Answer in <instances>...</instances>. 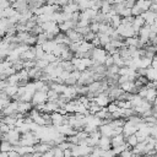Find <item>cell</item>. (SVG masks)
Returning <instances> with one entry per match:
<instances>
[{
	"label": "cell",
	"instance_id": "6da1fadb",
	"mask_svg": "<svg viewBox=\"0 0 157 157\" xmlns=\"http://www.w3.org/2000/svg\"><path fill=\"white\" fill-rule=\"evenodd\" d=\"M107 58V52L103 48H93L91 52V59L96 65H104Z\"/></svg>",
	"mask_w": 157,
	"mask_h": 157
},
{
	"label": "cell",
	"instance_id": "7a4b0ae2",
	"mask_svg": "<svg viewBox=\"0 0 157 157\" xmlns=\"http://www.w3.org/2000/svg\"><path fill=\"white\" fill-rule=\"evenodd\" d=\"M40 141L36 137L34 132L29 131V132H26V134H22L21 137H20V142H18V146H34L37 144H39Z\"/></svg>",
	"mask_w": 157,
	"mask_h": 157
},
{
	"label": "cell",
	"instance_id": "3957f363",
	"mask_svg": "<svg viewBox=\"0 0 157 157\" xmlns=\"http://www.w3.org/2000/svg\"><path fill=\"white\" fill-rule=\"evenodd\" d=\"M20 137H21V134L18 132V130H17L16 128H13V129H11L7 134L2 135L1 140H6V141H9L12 146H17L18 142H20Z\"/></svg>",
	"mask_w": 157,
	"mask_h": 157
},
{
	"label": "cell",
	"instance_id": "277c9868",
	"mask_svg": "<svg viewBox=\"0 0 157 157\" xmlns=\"http://www.w3.org/2000/svg\"><path fill=\"white\" fill-rule=\"evenodd\" d=\"M117 33L123 38V39H126V38H131V37H135V32L132 29V26L131 25H120L117 29Z\"/></svg>",
	"mask_w": 157,
	"mask_h": 157
},
{
	"label": "cell",
	"instance_id": "5b68a950",
	"mask_svg": "<svg viewBox=\"0 0 157 157\" xmlns=\"http://www.w3.org/2000/svg\"><path fill=\"white\" fill-rule=\"evenodd\" d=\"M48 102V97H47V92H42V91H36V93L33 94V98L31 101L32 105L37 107L39 104H45Z\"/></svg>",
	"mask_w": 157,
	"mask_h": 157
},
{
	"label": "cell",
	"instance_id": "8992f818",
	"mask_svg": "<svg viewBox=\"0 0 157 157\" xmlns=\"http://www.w3.org/2000/svg\"><path fill=\"white\" fill-rule=\"evenodd\" d=\"M17 107H18V102L11 101V102L2 109V112L0 113L1 118H2V117H7V115H15V114H17Z\"/></svg>",
	"mask_w": 157,
	"mask_h": 157
},
{
	"label": "cell",
	"instance_id": "52a82bcc",
	"mask_svg": "<svg viewBox=\"0 0 157 157\" xmlns=\"http://www.w3.org/2000/svg\"><path fill=\"white\" fill-rule=\"evenodd\" d=\"M110 99H109V97H108V94L107 93H99V94H97L94 98H93V102L98 105V107H101V108H105L110 102H109Z\"/></svg>",
	"mask_w": 157,
	"mask_h": 157
},
{
	"label": "cell",
	"instance_id": "ba28073f",
	"mask_svg": "<svg viewBox=\"0 0 157 157\" xmlns=\"http://www.w3.org/2000/svg\"><path fill=\"white\" fill-rule=\"evenodd\" d=\"M150 109H152V103L147 102L146 99H142V102H141L137 107L134 108V112H135V114H137V115H142L145 112H147V110H150Z\"/></svg>",
	"mask_w": 157,
	"mask_h": 157
},
{
	"label": "cell",
	"instance_id": "9c48e42d",
	"mask_svg": "<svg viewBox=\"0 0 157 157\" xmlns=\"http://www.w3.org/2000/svg\"><path fill=\"white\" fill-rule=\"evenodd\" d=\"M136 131H137L136 125L132 124L131 121L126 120L125 124H124V126H123V135H124V137H128V136H130V135H135Z\"/></svg>",
	"mask_w": 157,
	"mask_h": 157
},
{
	"label": "cell",
	"instance_id": "30bf717a",
	"mask_svg": "<svg viewBox=\"0 0 157 157\" xmlns=\"http://www.w3.org/2000/svg\"><path fill=\"white\" fill-rule=\"evenodd\" d=\"M11 7L18 12V13H23L26 12L28 9V2L27 1H23V0H20V1H15V2H11Z\"/></svg>",
	"mask_w": 157,
	"mask_h": 157
},
{
	"label": "cell",
	"instance_id": "8fae6325",
	"mask_svg": "<svg viewBox=\"0 0 157 157\" xmlns=\"http://www.w3.org/2000/svg\"><path fill=\"white\" fill-rule=\"evenodd\" d=\"M65 34H66V37L69 38V40H70L71 43H80L81 40H83V37H82L76 29H70V31H67Z\"/></svg>",
	"mask_w": 157,
	"mask_h": 157
},
{
	"label": "cell",
	"instance_id": "7c38bea8",
	"mask_svg": "<svg viewBox=\"0 0 157 157\" xmlns=\"http://www.w3.org/2000/svg\"><path fill=\"white\" fill-rule=\"evenodd\" d=\"M33 109V105L31 102H18V107H17V113L26 115L27 113H29Z\"/></svg>",
	"mask_w": 157,
	"mask_h": 157
},
{
	"label": "cell",
	"instance_id": "4fadbf2b",
	"mask_svg": "<svg viewBox=\"0 0 157 157\" xmlns=\"http://www.w3.org/2000/svg\"><path fill=\"white\" fill-rule=\"evenodd\" d=\"M141 17H142L144 21H145V25L151 26V25L155 22L156 17H157V13H156V12H152L151 10H148V11L142 12V13H141Z\"/></svg>",
	"mask_w": 157,
	"mask_h": 157
},
{
	"label": "cell",
	"instance_id": "5bb4252c",
	"mask_svg": "<svg viewBox=\"0 0 157 157\" xmlns=\"http://www.w3.org/2000/svg\"><path fill=\"white\" fill-rule=\"evenodd\" d=\"M99 132L102 136H105V137H113L114 136V129L109 125V124H104V125H101L99 126Z\"/></svg>",
	"mask_w": 157,
	"mask_h": 157
},
{
	"label": "cell",
	"instance_id": "9a60e30c",
	"mask_svg": "<svg viewBox=\"0 0 157 157\" xmlns=\"http://www.w3.org/2000/svg\"><path fill=\"white\" fill-rule=\"evenodd\" d=\"M61 11H63V12H65V13L71 15V13L77 12V11H80V10H78V6H77L76 1H69V2H67V5H65L64 7H61Z\"/></svg>",
	"mask_w": 157,
	"mask_h": 157
},
{
	"label": "cell",
	"instance_id": "2e32d148",
	"mask_svg": "<svg viewBox=\"0 0 157 157\" xmlns=\"http://www.w3.org/2000/svg\"><path fill=\"white\" fill-rule=\"evenodd\" d=\"M33 147H34V151H36V152H39V153H42V155L45 153V152H48L49 150L54 148L49 142H39V144L34 145Z\"/></svg>",
	"mask_w": 157,
	"mask_h": 157
},
{
	"label": "cell",
	"instance_id": "e0dca14e",
	"mask_svg": "<svg viewBox=\"0 0 157 157\" xmlns=\"http://www.w3.org/2000/svg\"><path fill=\"white\" fill-rule=\"evenodd\" d=\"M131 26H132V29H134L135 34H137L139 31H140V28L145 26V21H144V18L141 16H136V17H134V21H132V25Z\"/></svg>",
	"mask_w": 157,
	"mask_h": 157
},
{
	"label": "cell",
	"instance_id": "ac0fdd59",
	"mask_svg": "<svg viewBox=\"0 0 157 157\" xmlns=\"http://www.w3.org/2000/svg\"><path fill=\"white\" fill-rule=\"evenodd\" d=\"M58 26H59V31L63 32V33H66L67 31L76 28V23L72 22V21H65V22H63V23H60Z\"/></svg>",
	"mask_w": 157,
	"mask_h": 157
},
{
	"label": "cell",
	"instance_id": "d6986e66",
	"mask_svg": "<svg viewBox=\"0 0 157 157\" xmlns=\"http://www.w3.org/2000/svg\"><path fill=\"white\" fill-rule=\"evenodd\" d=\"M101 150H110L112 148V144H110V137H105V136H101L99 141H98V146Z\"/></svg>",
	"mask_w": 157,
	"mask_h": 157
},
{
	"label": "cell",
	"instance_id": "ffe728a7",
	"mask_svg": "<svg viewBox=\"0 0 157 157\" xmlns=\"http://www.w3.org/2000/svg\"><path fill=\"white\" fill-rule=\"evenodd\" d=\"M110 144H112V147H117V146H120L123 144H125V137L123 134H119V135H115L110 139Z\"/></svg>",
	"mask_w": 157,
	"mask_h": 157
},
{
	"label": "cell",
	"instance_id": "44dd1931",
	"mask_svg": "<svg viewBox=\"0 0 157 157\" xmlns=\"http://www.w3.org/2000/svg\"><path fill=\"white\" fill-rule=\"evenodd\" d=\"M151 4H152V1H147V0H139V1L135 2V5H136L142 12L148 11L150 7H151Z\"/></svg>",
	"mask_w": 157,
	"mask_h": 157
},
{
	"label": "cell",
	"instance_id": "7402d4cb",
	"mask_svg": "<svg viewBox=\"0 0 157 157\" xmlns=\"http://www.w3.org/2000/svg\"><path fill=\"white\" fill-rule=\"evenodd\" d=\"M59 109V105L56 104V102H47L45 103V108H44V113H48V114H52L54 112H58Z\"/></svg>",
	"mask_w": 157,
	"mask_h": 157
},
{
	"label": "cell",
	"instance_id": "603a6c76",
	"mask_svg": "<svg viewBox=\"0 0 157 157\" xmlns=\"http://www.w3.org/2000/svg\"><path fill=\"white\" fill-rule=\"evenodd\" d=\"M146 87H147V86H146ZM156 97H157V90H156V88H148V87H147V93H146L145 99H146L147 102H150V103L153 104Z\"/></svg>",
	"mask_w": 157,
	"mask_h": 157
},
{
	"label": "cell",
	"instance_id": "cb8c5ba5",
	"mask_svg": "<svg viewBox=\"0 0 157 157\" xmlns=\"http://www.w3.org/2000/svg\"><path fill=\"white\" fill-rule=\"evenodd\" d=\"M40 47H42V49L44 50V53H53L54 48L56 47V43H55L54 40H47V42H45L44 44H42Z\"/></svg>",
	"mask_w": 157,
	"mask_h": 157
},
{
	"label": "cell",
	"instance_id": "d4e9b609",
	"mask_svg": "<svg viewBox=\"0 0 157 157\" xmlns=\"http://www.w3.org/2000/svg\"><path fill=\"white\" fill-rule=\"evenodd\" d=\"M17 90H18V86H10V85H7L2 92H4L7 97L12 98L15 94H17Z\"/></svg>",
	"mask_w": 157,
	"mask_h": 157
},
{
	"label": "cell",
	"instance_id": "484cf974",
	"mask_svg": "<svg viewBox=\"0 0 157 157\" xmlns=\"http://www.w3.org/2000/svg\"><path fill=\"white\" fill-rule=\"evenodd\" d=\"M13 150V146L6 141V140H1L0 141V152H10Z\"/></svg>",
	"mask_w": 157,
	"mask_h": 157
},
{
	"label": "cell",
	"instance_id": "4316f807",
	"mask_svg": "<svg viewBox=\"0 0 157 157\" xmlns=\"http://www.w3.org/2000/svg\"><path fill=\"white\" fill-rule=\"evenodd\" d=\"M151 63H152L151 59L142 56V58H140V60H139V69H148V67L151 66ZM139 69H137V70H139Z\"/></svg>",
	"mask_w": 157,
	"mask_h": 157
},
{
	"label": "cell",
	"instance_id": "83f0119b",
	"mask_svg": "<svg viewBox=\"0 0 157 157\" xmlns=\"http://www.w3.org/2000/svg\"><path fill=\"white\" fill-rule=\"evenodd\" d=\"M109 25H110V27H113L114 29H117L120 25H121V17L119 16V15H115V16H113L112 18H110V22H109Z\"/></svg>",
	"mask_w": 157,
	"mask_h": 157
},
{
	"label": "cell",
	"instance_id": "f1b7e54d",
	"mask_svg": "<svg viewBox=\"0 0 157 157\" xmlns=\"http://www.w3.org/2000/svg\"><path fill=\"white\" fill-rule=\"evenodd\" d=\"M72 58H74V53L69 49V47H67V48L61 53V55H60V59H61V60H65V61H70Z\"/></svg>",
	"mask_w": 157,
	"mask_h": 157
},
{
	"label": "cell",
	"instance_id": "f546056e",
	"mask_svg": "<svg viewBox=\"0 0 157 157\" xmlns=\"http://www.w3.org/2000/svg\"><path fill=\"white\" fill-rule=\"evenodd\" d=\"M125 119H123V118H120V119H113L110 123H109V125L113 128V129H118V128H123L124 126V124H125Z\"/></svg>",
	"mask_w": 157,
	"mask_h": 157
},
{
	"label": "cell",
	"instance_id": "4dcf8cb0",
	"mask_svg": "<svg viewBox=\"0 0 157 157\" xmlns=\"http://www.w3.org/2000/svg\"><path fill=\"white\" fill-rule=\"evenodd\" d=\"M125 144L131 148V147H135L137 145V137L136 135H130L128 137H125Z\"/></svg>",
	"mask_w": 157,
	"mask_h": 157
},
{
	"label": "cell",
	"instance_id": "1f68e13d",
	"mask_svg": "<svg viewBox=\"0 0 157 157\" xmlns=\"http://www.w3.org/2000/svg\"><path fill=\"white\" fill-rule=\"evenodd\" d=\"M97 38L99 39L102 48H103L105 44L110 43V37H109V36H107V34H103V33H97Z\"/></svg>",
	"mask_w": 157,
	"mask_h": 157
},
{
	"label": "cell",
	"instance_id": "d6a6232c",
	"mask_svg": "<svg viewBox=\"0 0 157 157\" xmlns=\"http://www.w3.org/2000/svg\"><path fill=\"white\" fill-rule=\"evenodd\" d=\"M59 96L60 94H58L55 91H53V90H49L48 92H47V97H48V101L49 102H56L58 99H59Z\"/></svg>",
	"mask_w": 157,
	"mask_h": 157
},
{
	"label": "cell",
	"instance_id": "836d02e7",
	"mask_svg": "<svg viewBox=\"0 0 157 157\" xmlns=\"http://www.w3.org/2000/svg\"><path fill=\"white\" fill-rule=\"evenodd\" d=\"M34 53H36V60L42 59V58H43V55L45 54L40 45H36V47H34Z\"/></svg>",
	"mask_w": 157,
	"mask_h": 157
},
{
	"label": "cell",
	"instance_id": "e575fe53",
	"mask_svg": "<svg viewBox=\"0 0 157 157\" xmlns=\"http://www.w3.org/2000/svg\"><path fill=\"white\" fill-rule=\"evenodd\" d=\"M48 64H49V63H47V61H45V60H43V59L36 60V67H37V69H39V70H42V71L48 66Z\"/></svg>",
	"mask_w": 157,
	"mask_h": 157
},
{
	"label": "cell",
	"instance_id": "d590c367",
	"mask_svg": "<svg viewBox=\"0 0 157 157\" xmlns=\"http://www.w3.org/2000/svg\"><path fill=\"white\" fill-rule=\"evenodd\" d=\"M47 40H48V38H47L45 33L43 32V33H40V34L37 36V44H36V45H42V44H44Z\"/></svg>",
	"mask_w": 157,
	"mask_h": 157
},
{
	"label": "cell",
	"instance_id": "8d00e7d4",
	"mask_svg": "<svg viewBox=\"0 0 157 157\" xmlns=\"http://www.w3.org/2000/svg\"><path fill=\"white\" fill-rule=\"evenodd\" d=\"M105 108H107V110H108V113H109V114H113L114 112H117V110L119 109V108H118V105L115 104V102H114V101H112V102H110V103H109V104H108Z\"/></svg>",
	"mask_w": 157,
	"mask_h": 157
},
{
	"label": "cell",
	"instance_id": "74e56055",
	"mask_svg": "<svg viewBox=\"0 0 157 157\" xmlns=\"http://www.w3.org/2000/svg\"><path fill=\"white\" fill-rule=\"evenodd\" d=\"M96 36H97L96 33H93V32H91V31H90L86 36H83V40H86V42H92V40L96 38Z\"/></svg>",
	"mask_w": 157,
	"mask_h": 157
},
{
	"label": "cell",
	"instance_id": "f35d334b",
	"mask_svg": "<svg viewBox=\"0 0 157 157\" xmlns=\"http://www.w3.org/2000/svg\"><path fill=\"white\" fill-rule=\"evenodd\" d=\"M101 157H115L114 153H113V150H102V155Z\"/></svg>",
	"mask_w": 157,
	"mask_h": 157
},
{
	"label": "cell",
	"instance_id": "ab89813d",
	"mask_svg": "<svg viewBox=\"0 0 157 157\" xmlns=\"http://www.w3.org/2000/svg\"><path fill=\"white\" fill-rule=\"evenodd\" d=\"M112 65H114L113 58H112V55L107 54V58H105V61H104V66H105V67H109V66H112Z\"/></svg>",
	"mask_w": 157,
	"mask_h": 157
},
{
	"label": "cell",
	"instance_id": "60d3db41",
	"mask_svg": "<svg viewBox=\"0 0 157 157\" xmlns=\"http://www.w3.org/2000/svg\"><path fill=\"white\" fill-rule=\"evenodd\" d=\"M119 157H134V153L131 152V150H125L124 152H121Z\"/></svg>",
	"mask_w": 157,
	"mask_h": 157
},
{
	"label": "cell",
	"instance_id": "b9f144b4",
	"mask_svg": "<svg viewBox=\"0 0 157 157\" xmlns=\"http://www.w3.org/2000/svg\"><path fill=\"white\" fill-rule=\"evenodd\" d=\"M7 7H11V2H9V1H0V9L5 10Z\"/></svg>",
	"mask_w": 157,
	"mask_h": 157
},
{
	"label": "cell",
	"instance_id": "7bdbcfd3",
	"mask_svg": "<svg viewBox=\"0 0 157 157\" xmlns=\"http://www.w3.org/2000/svg\"><path fill=\"white\" fill-rule=\"evenodd\" d=\"M42 157H54V150H53V148H52V150H49L48 152L43 153V155H42Z\"/></svg>",
	"mask_w": 157,
	"mask_h": 157
},
{
	"label": "cell",
	"instance_id": "ee69618b",
	"mask_svg": "<svg viewBox=\"0 0 157 157\" xmlns=\"http://www.w3.org/2000/svg\"><path fill=\"white\" fill-rule=\"evenodd\" d=\"M7 157H20V155L16 152V151H10V152H7Z\"/></svg>",
	"mask_w": 157,
	"mask_h": 157
},
{
	"label": "cell",
	"instance_id": "f6af8a7d",
	"mask_svg": "<svg viewBox=\"0 0 157 157\" xmlns=\"http://www.w3.org/2000/svg\"><path fill=\"white\" fill-rule=\"evenodd\" d=\"M63 155H64V157H72V153H71V150L70 148L63 151Z\"/></svg>",
	"mask_w": 157,
	"mask_h": 157
},
{
	"label": "cell",
	"instance_id": "bcb514c9",
	"mask_svg": "<svg viewBox=\"0 0 157 157\" xmlns=\"http://www.w3.org/2000/svg\"><path fill=\"white\" fill-rule=\"evenodd\" d=\"M5 36H6V31H5L4 28H1V27H0V39H1V38H4Z\"/></svg>",
	"mask_w": 157,
	"mask_h": 157
},
{
	"label": "cell",
	"instance_id": "7dc6e473",
	"mask_svg": "<svg viewBox=\"0 0 157 157\" xmlns=\"http://www.w3.org/2000/svg\"><path fill=\"white\" fill-rule=\"evenodd\" d=\"M32 157H42V153H39V152H36V151H34V152L32 153Z\"/></svg>",
	"mask_w": 157,
	"mask_h": 157
},
{
	"label": "cell",
	"instance_id": "c3c4849f",
	"mask_svg": "<svg viewBox=\"0 0 157 157\" xmlns=\"http://www.w3.org/2000/svg\"><path fill=\"white\" fill-rule=\"evenodd\" d=\"M0 157H7V152H0Z\"/></svg>",
	"mask_w": 157,
	"mask_h": 157
},
{
	"label": "cell",
	"instance_id": "681fc988",
	"mask_svg": "<svg viewBox=\"0 0 157 157\" xmlns=\"http://www.w3.org/2000/svg\"><path fill=\"white\" fill-rule=\"evenodd\" d=\"M153 105L157 107V97H156V99H155V102H153Z\"/></svg>",
	"mask_w": 157,
	"mask_h": 157
},
{
	"label": "cell",
	"instance_id": "f907efd6",
	"mask_svg": "<svg viewBox=\"0 0 157 157\" xmlns=\"http://www.w3.org/2000/svg\"><path fill=\"white\" fill-rule=\"evenodd\" d=\"M141 157H147V156H146V155H144V156H141Z\"/></svg>",
	"mask_w": 157,
	"mask_h": 157
},
{
	"label": "cell",
	"instance_id": "816d5d0a",
	"mask_svg": "<svg viewBox=\"0 0 157 157\" xmlns=\"http://www.w3.org/2000/svg\"><path fill=\"white\" fill-rule=\"evenodd\" d=\"M115 157H119V156H115Z\"/></svg>",
	"mask_w": 157,
	"mask_h": 157
}]
</instances>
